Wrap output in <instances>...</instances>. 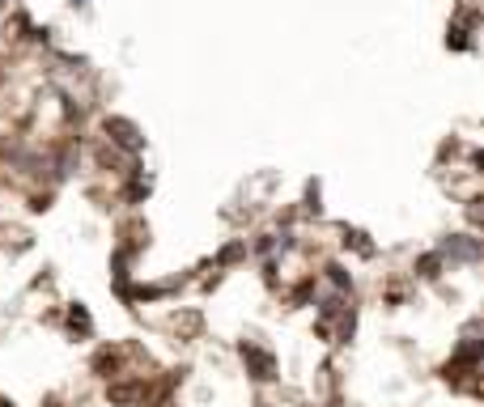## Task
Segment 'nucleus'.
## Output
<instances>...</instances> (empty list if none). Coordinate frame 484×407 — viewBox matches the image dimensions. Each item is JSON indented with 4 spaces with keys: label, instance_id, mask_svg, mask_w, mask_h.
Wrapping results in <instances>:
<instances>
[{
    "label": "nucleus",
    "instance_id": "obj_1",
    "mask_svg": "<svg viewBox=\"0 0 484 407\" xmlns=\"http://www.w3.org/2000/svg\"><path fill=\"white\" fill-rule=\"evenodd\" d=\"M242 361L255 369V378H259V382H267V378L277 374V361H272V356L259 352V348H251V344H242Z\"/></svg>",
    "mask_w": 484,
    "mask_h": 407
},
{
    "label": "nucleus",
    "instance_id": "obj_2",
    "mask_svg": "<svg viewBox=\"0 0 484 407\" xmlns=\"http://www.w3.org/2000/svg\"><path fill=\"white\" fill-rule=\"evenodd\" d=\"M328 272H332V280H336V284H340V289H344V284H349V276H344V268H328Z\"/></svg>",
    "mask_w": 484,
    "mask_h": 407
},
{
    "label": "nucleus",
    "instance_id": "obj_3",
    "mask_svg": "<svg viewBox=\"0 0 484 407\" xmlns=\"http://www.w3.org/2000/svg\"><path fill=\"white\" fill-rule=\"evenodd\" d=\"M77 5H85V0H77Z\"/></svg>",
    "mask_w": 484,
    "mask_h": 407
}]
</instances>
